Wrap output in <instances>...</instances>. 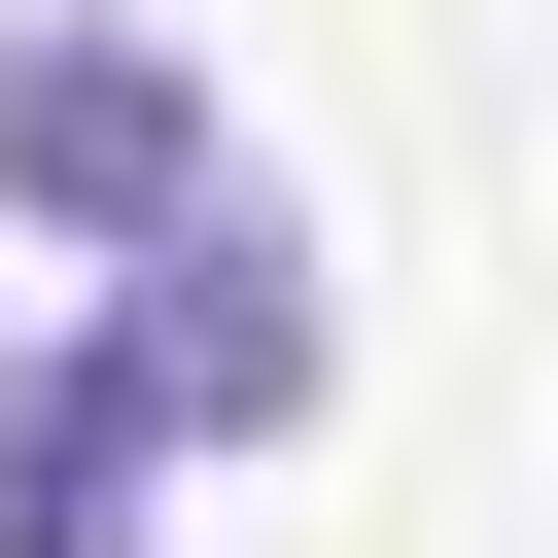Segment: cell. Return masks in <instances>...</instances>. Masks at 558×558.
I'll return each mask as SVG.
<instances>
[{
    "label": "cell",
    "mask_w": 558,
    "mask_h": 558,
    "mask_svg": "<svg viewBox=\"0 0 558 558\" xmlns=\"http://www.w3.org/2000/svg\"><path fill=\"white\" fill-rule=\"evenodd\" d=\"M105 349H140V418H174V453H279V418H314V209H279V174H209V209L140 244V314H105Z\"/></svg>",
    "instance_id": "obj_2"
},
{
    "label": "cell",
    "mask_w": 558,
    "mask_h": 558,
    "mask_svg": "<svg viewBox=\"0 0 558 558\" xmlns=\"http://www.w3.org/2000/svg\"><path fill=\"white\" fill-rule=\"evenodd\" d=\"M140 488H174L140 349H105V314H70V349H0V558H140Z\"/></svg>",
    "instance_id": "obj_3"
},
{
    "label": "cell",
    "mask_w": 558,
    "mask_h": 558,
    "mask_svg": "<svg viewBox=\"0 0 558 558\" xmlns=\"http://www.w3.org/2000/svg\"><path fill=\"white\" fill-rule=\"evenodd\" d=\"M209 174H244V140H209V70H174V35H105V0H0V209H35V244H105V279H140Z\"/></svg>",
    "instance_id": "obj_1"
}]
</instances>
